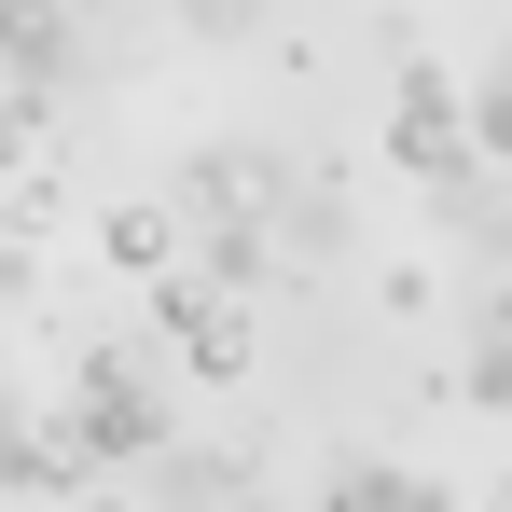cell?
<instances>
[{
    "mask_svg": "<svg viewBox=\"0 0 512 512\" xmlns=\"http://www.w3.org/2000/svg\"><path fill=\"white\" fill-rule=\"evenodd\" d=\"M153 333H167L180 374H208V388L263 374V305H250V291H208L194 263H167V277H153Z\"/></svg>",
    "mask_w": 512,
    "mask_h": 512,
    "instance_id": "7a4b0ae2",
    "label": "cell"
},
{
    "mask_svg": "<svg viewBox=\"0 0 512 512\" xmlns=\"http://www.w3.org/2000/svg\"><path fill=\"white\" fill-rule=\"evenodd\" d=\"M374 139H388V167H402V180H457V167H471L457 70H443V56H402V84H388V125H374Z\"/></svg>",
    "mask_w": 512,
    "mask_h": 512,
    "instance_id": "3957f363",
    "label": "cell"
},
{
    "mask_svg": "<svg viewBox=\"0 0 512 512\" xmlns=\"http://www.w3.org/2000/svg\"><path fill=\"white\" fill-rule=\"evenodd\" d=\"M499 512H512V499H499Z\"/></svg>",
    "mask_w": 512,
    "mask_h": 512,
    "instance_id": "7402d4cb",
    "label": "cell"
},
{
    "mask_svg": "<svg viewBox=\"0 0 512 512\" xmlns=\"http://www.w3.org/2000/svg\"><path fill=\"white\" fill-rule=\"evenodd\" d=\"M97 250L125 263V277H167L180 263V208L167 194H111V208H97Z\"/></svg>",
    "mask_w": 512,
    "mask_h": 512,
    "instance_id": "8fae6325",
    "label": "cell"
},
{
    "mask_svg": "<svg viewBox=\"0 0 512 512\" xmlns=\"http://www.w3.org/2000/svg\"><path fill=\"white\" fill-rule=\"evenodd\" d=\"M277 139H194L180 153V180H167V208L180 222H263V194H277Z\"/></svg>",
    "mask_w": 512,
    "mask_h": 512,
    "instance_id": "5b68a950",
    "label": "cell"
},
{
    "mask_svg": "<svg viewBox=\"0 0 512 512\" xmlns=\"http://www.w3.org/2000/svg\"><path fill=\"white\" fill-rule=\"evenodd\" d=\"M180 263H194L208 291H250V305H263V277H277V236H263V222H180Z\"/></svg>",
    "mask_w": 512,
    "mask_h": 512,
    "instance_id": "30bf717a",
    "label": "cell"
},
{
    "mask_svg": "<svg viewBox=\"0 0 512 512\" xmlns=\"http://www.w3.org/2000/svg\"><path fill=\"white\" fill-rule=\"evenodd\" d=\"M443 194L471 208V222H457V250H471V263H485V277H499V263H512V167H457V180H443Z\"/></svg>",
    "mask_w": 512,
    "mask_h": 512,
    "instance_id": "5bb4252c",
    "label": "cell"
},
{
    "mask_svg": "<svg viewBox=\"0 0 512 512\" xmlns=\"http://www.w3.org/2000/svg\"><path fill=\"white\" fill-rule=\"evenodd\" d=\"M374 305H388V319H429V305H443V277H429V263H388V277H374Z\"/></svg>",
    "mask_w": 512,
    "mask_h": 512,
    "instance_id": "ac0fdd59",
    "label": "cell"
},
{
    "mask_svg": "<svg viewBox=\"0 0 512 512\" xmlns=\"http://www.w3.org/2000/svg\"><path fill=\"white\" fill-rule=\"evenodd\" d=\"M42 125H56V97H28V84H0V167H28V153H42Z\"/></svg>",
    "mask_w": 512,
    "mask_h": 512,
    "instance_id": "2e32d148",
    "label": "cell"
},
{
    "mask_svg": "<svg viewBox=\"0 0 512 512\" xmlns=\"http://www.w3.org/2000/svg\"><path fill=\"white\" fill-rule=\"evenodd\" d=\"M56 208H70V167H56V153L0 167V250H42V236H56Z\"/></svg>",
    "mask_w": 512,
    "mask_h": 512,
    "instance_id": "4fadbf2b",
    "label": "cell"
},
{
    "mask_svg": "<svg viewBox=\"0 0 512 512\" xmlns=\"http://www.w3.org/2000/svg\"><path fill=\"white\" fill-rule=\"evenodd\" d=\"M56 416L97 443V471H139L153 443H180V402H167V374H153L139 333H97L84 360H70V402H56Z\"/></svg>",
    "mask_w": 512,
    "mask_h": 512,
    "instance_id": "6da1fadb",
    "label": "cell"
},
{
    "mask_svg": "<svg viewBox=\"0 0 512 512\" xmlns=\"http://www.w3.org/2000/svg\"><path fill=\"white\" fill-rule=\"evenodd\" d=\"M319 512H457L429 471H402V457H346L333 485H319Z\"/></svg>",
    "mask_w": 512,
    "mask_h": 512,
    "instance_id": "7c38bea8",
    "label": "cell"
},
{
    "mask_svg": "<svg viewBox=\"0 0 512 512\" xmlns=\"http://www.w3.org/2000/svg\"><path fill=\"white\" fill-rule=\"evenodd\" d=\"M194 42H263V0H180Z\"/></svg>",
    "mask_w": 512,
    "mask_h": 512,
    "instance_id": "e0dca14e",
    "label": "cell"
},
{
    "mask_svg": "<svg viewBox=\"0 0 512 512\" xmlns=\"http://www.w3.org/2000/svg\"><path fill=\"white\" fill-rule=\"evenodd\" d=\"M14 429H28V402L0 388V499H14Z\"/></svg>",
    "mask_w": 512,
    "mask_h": 512,
    "instance_id": "d6986e66",
    "label": "cell"
},
{
    "mask_svg": "<svg viewBox=\"0 0 512 512\" xmlns=\"http://www.w3.org/2000/svg\"><path fill=\"white\" fill-rule=\"evenodd\" d=\"M457 402H485V416H512V263L471 291V346H457V374H443Z\"/></svg>",
    "mask_w": 512,
    "mask_h": 512,
    "instance_id": "ba28073f",
    "label": "cell"
},
{
    "mask_svg": "<svg viewBox=\"0 0 512 512\" xmlns=\"http://www.w3.org/2000/svg\"><path fill=\"white\" fill-rule=\"evenodd\" d=\"M457 125H471V167H512V70L457 84Z\"/></svg>",
    "mask_w": 512,
    "mask_h": 512,
    "instance_id": "9a60e30c",
    "label": "cell"
},
{
    "mask_svg": "<svg viewBox=\"0 0 512 512\" xmlns=\"http://www.w3.org/2000/svg\"><path fill=\"white\" fill-rule=\"evenodd\" d=\"M139 471H153V499H139V512H250V499H263L250 457H208V443H153Z\"/></svg>",
    "mask_w": 512,
    "mask_h": 512,
    "instance_id": "8992f818",
    "label": "cell"
},
{
    "mask_svg": "<svg viewBox=\"0 0 512 512\" xmlns=\"http://www.w3.org/2000/svg\"><path fill=\"white\" fill-rule=\"evenodd\" d=\"M84 485H97V443L70 416H28V429H14V499H84Z\"/></svg>",
    "mask_w": 512,
    "mask_h": 512,
    "instance_id": "9c48e42d",
    "label": "cell"
},
{
    "mask_svg": "<svg viewBox=\"0 0 512 512\" xmlns=\"http://www.w3.org/2000/svg\"><path fill=\"white\" fill-rule=\"evenodd\" d=\"M0 512H14V499H0Z\"/></svg>",
    "mask_w": 512,
    "mask_h": 512,
    "instance_id": "44dd1931",
    "label": "cell"
},
{
    "mask_svg": "<svg viewBox=\"0 0 512 512\" xmlns=\"http://www.w3.org/2000/svg\"><path fill=\"white\" fill-rule=\"evenodd\" d=\"M70 56H84V28H70V0H0V84L56 97V84H70Z\"/></svg>",
    "mask_w": 512,
    "mask_h": 512,
    "instance_id": "52a82bcc",
    "label": "cell"
},
{
    "mask_svg": "<svg viewBox=\"0 0 512 512\" xmlns=\"http://www.w3.org/2000/svg\"><path fill=\"white\" fill-rule=\"evenodd\" d=\"M84 512H139V499H111V485H84Z\"/></svg>",
    "mask_w": 512,
    "mask_h": 512,
    "instance_id": "ffe728a7",
    "label": "cell"
},
{
    "mask_svg": "<svg viewBox=\"0 0 512 512\" xmlns=\"http://www.w3.org/2000/svg\"><path fill=\"white\" fill-rule=\"evenodd\" d=\"M263 236H277V263H333L346 236H360V180H346L333 153L277 167V194H263Z\"/></svg>",
    "mask_w": 512,
    "mask_h": 512,
    "instance_id": "277c9868",
    "label": "cell"
}]
</instances>
